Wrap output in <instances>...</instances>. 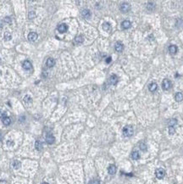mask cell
<instances>
[{
	"label": "cell",
	"instance_id": "6da1fadb",
	"mask_svg": "<svg viewBox=\"0 0 183 184\" xmlns=\"http://www.w3.org/2000/svg\"><path fill=\"white\" fill-rule=\"evenodd\" d=\"M122 132H123V135L126 138L128 137H131V136L133 135V128L131 126H126L124 127L123 130H122Z\"/></svg>",
	"mask_w": 183,
	"mask_h": 184
},
{
	"label": "cell",
	"instance_id": "7a4b0ae2",
	"mask_svg": "<svg viewBox=\"0 0 183 184\" xmlns=\"http://www.w3.org/2000/svg\"><path fill=\"white\" fill-rule=\"evenodd\" d=\"M155 176L158 179H163L165 176V171L162 168H158L155 171Z\"/></svg>",
	"mask_w": 183,
	"mask_h": 184
},
{
	"label": "cell",
	"instance_id": "3957f363",
	"mask_svg": "<svg viewBox=\"0 0 183 184\" xmlns=\"http://www.w3.org/2000/svg\"><path fill=\"white\" fill-rule=\"evenodd\" d=\"M120 10H121L122 12L126 13V12L130 11L131 6L129 4H127V3H123V4H121V5L120 7Z\"/></svg>",
	"mask_w": 183,
	"mask_h": 184
},
{
	"label": "cell",
	"instance_id": "277c9868",
	"mask_svg": "<svg viewBox=\"0 0 183 184\" xmlns=\"http://www.w3.org/2000/svg\"><path fill=\"white\" fill-rule=\"evenodd\" d=\"M170 86H171V82L168 79H164L162 82V88L164 90H168V89H170Z\"/></svg>",
	"mask_w": 183,
	"mask_h": 184
},
{
	"label": "cell",
	"instance_id": "5b68a950",
	"mask_svg": "<svg viewBox=\"0 0 183 184\" xmlns=\"http://www.w3.org/2000/svg\"><path fill=\"white\" fill-rule=\"evenodd\" d=\"M37 38H38V36L36 32H30L28 37H27V38H28V40L30 41V42H34V41H36L37 39Z\"/></svg>",
	"mask_w": 183,
	"mask_h": 184
},
{
	"label": "cell",
	"instance_id": "8992f818",
	"mask_svg": "<svg viewBox=\"0 0 183 184\" xmlns=\"http://www.w3.org/2000/svg\"><path fill=\"white\" fill-rule=\"evenodd\" d=\"M45 139H46V142L48 143L49 144L53 143H54V141H55V138H54V137H53L52 134H48V135L46 136Z\"/></svg>",
	"mask_w": 183,
	"mask_h": 184
},
{
	"label": "cell",
	"instance_id": "52a82bcc",
	"mask_svg": "<svg viewBox=\"0 0 183 184\" xmlns=\"http://www.w3.org/2000/svg\"><path fill=\"white\" fill-rule=\"evenodd\" d=\"M67 29H68V26H67L65 24H60L59 26H58V31H60V33H64L67 31Z\"/></svg>",
	"mask_w": 183,
	"mask_h": 184
},
{
	"label": "cell",
	"instance_id": "ba28073f",
	"mask_svg": "<svg viewBox=\"0 0 183 184\" xmlns=\"http://www.w3.org/2000/svg\"><path fill=\"white\" fill-rule=\"evenodd\" d=\"M118 82V76L116 75H111L109 77V83L112 85H116Z\"/></svg>",
	"mask_w": 183,
	"mask_h": 184
},
{
	"label": "cell",
	"instance_id": "9c48e42d",
	"mask_svg": "<svg viewBox=\"0 0 183 184\" xmlns=\"http://www.w3.org/2000/svg\"><path fill=\"white\" fill-rule=\"evenodd\" d=\"M115 50H116L117 52H119V53H120V52L123 51L124 46H123V44H122L121 42H116V43H115Z\"/></svg>",
	"mask_w": 183,
	"mask_h": 184
},
{
	"label": "cell",
	"instance_id": "30bf717a",
	"mask_svg": "<svg viewBox=\"0 0 183 184\" xmlns=\"http://www.w3.org/2000/svg\"><path fill=\"white\" fill-rule=\"evenodd\" d=\"M108 172L110 175H115V173H116V166H115V165H110L108 167Z\"/></svg>",
	"mask_w": 183,
	"mask_h": 184
},
{
	"label": "cell",
	"instance_id": "8fae6325",
	"mask_svg": "<svg viewBox=\"0 0 183 184\" xmlns=\"http://www.w3.org/2000/svg\"><path fill=\"white\" fill-rule=\"evenodd\" d=\"M55 64V60H53V59H52V58H49L48 60H47L46 61V65L49 68H51V67H53V65Z\"/></svg>",
	"mask_w": 183,
	"mask_h": 184
},
{
	"label": "cell",
	"instance_id": "7c38bea8",
	"mask_svg": "<svg viewBox=\"0 0 183 184\" xmlns=\"http://www.w3.org/2000/svg\"><path fill=\"white\" fill-rule=\"evenodd\" d=\"M22 67H23V69H25V70H31V63L30 62V61H28V60H26V61L23 62Z\"/></svg>",
	"mask_w": 183,
	"mask_h": 184
},
{
	"label": "cell",
	"instance_id": "4fadbf2b",
	"mask_svg": "<svg viewBox=\"0 0 183 184\" xmlns=\"http://www.w3.org/2000/svg\"><path fill=\"white\" fill-rule=\"evenodd\" d=\"M82 15L86 19H88L91 16V12L89 9H83L82 11Z\"/></svg>",
	"mask_w": 183,
	"mask_h": 184
},
{
	"label": "cell",
	"instance_id": "5bb4252c",
	"mask_svg": "<svg viewBox=\"0 0 183 184\" xmlns=\"http://www.w3.org/2000/svg\"><path fill=\"white\" fill-rule=\"evenodd\" d=\"M121 26L124 29H129L131 26V23L129 21V20H124L123 22L121 23Z\"/></svg>",
	"mask_w": 183,
	"mask_h": 184
},
{
	"label": "cell",
	"instance_id": "9a60e30c",
	"mask_svg": "<svg viewBox=\"0 0 183 184\" xmlns=\"http://www.w3.org/2000/svg\"><path fill=\"white\" fill-rule=\"evenodd\" d=\"M169 52L172 54H175V53H176L177 52V47L176 45H170L169 47Z\"/></svg>",
	"mask_w": 183,
	"mask_h": 184
},
{
	"label": "cell",
	"instance_id": "2e32d148",
	"mask_svg": "<svg viewBox=\"0 0 183 184\" xmlns=\"http://www.w3.org/2000/svg\"><path fill=\"white\" fill-rule=\"evenodd\" d=\"M157 88H158V85H157L156 83H154V82L151 83V84L149 85V86H148V89H149L150 92H154V91H156Z\"/></svg>",
	"mask_w": 183,
	"mask_h": 184
},
{
	"label": "cell",
	"instance_id": "e0dca14e",
	"mask_svg": "<svg viewBox=\"0 0 183 184\" xmlns=\"http://www.w3.org/2000/svg\"><path fill=\"white\" fill-rule=\"evenodd\" d=\"M175 98L177 102H181L183 100V93H177L175 96Z\"/></svg>",
	"mask_w": 183,
	"mask_h": 184
},
{
	"label": "cell",
	"instance_id": "ac0fdd59",
	"mask_svg": "<svg viewBox=\"0 0 183 184\" xmlns=\"http://www.w3.org/2000/svg\"><path fill=\"white\" fill-rule=\"evenodd\" d=\"M131 158L135 160H138L139 158H140V154H139L138 151H133L132 153H131Z\"/></svg>",
	"mask_w": 183,
	"mask_h": 184
},
{
	"label": "cell",
	"instance_id": "d6986e66",
	"mask_svg": "<svg viewBox=\"0 0 183 184\" xmlns=\"http://www.w3.org/2000/svg\"><path fill=\"white\" fill-rule=\"evenodd\" d=\"M103 29H104L105 31H109L111 30V26L109 23L105 22L103 24Z\"/></svg>",
	"mask_w": 183,
	"mask_h": 184
},
{
	"label": "cell",
	"instance_id": "ffe728a7",
	"mask_svg": "<svg viewBox=\"0 0 183 184\" xmlns=\"http://www.w3.org/2000/svg\"><path fill=\"white\" fill-rule=\"evenodd\" d=\"M12 165H13V167L15 169H19L20 167V165H21V164H20V162L19 161V160H15V161L13 162V164H12Z\"/></svg>",
	"mask_w": 183,
	"mask_h": 184
},
{
	"label": "cell",
	"instance_id": "44dd1931",
	"mask_svg": "<svg viewBox=\"0 0 183 184\" xmlns=\"http://www.w3.org/2000/svg\"><path fill=\"white\" fill-rule=\"evenodd\" d=\"M10 122H11V120H10V118L8 117V116L3 119V123H4V125H5V126H9V125L10 124Z\"/></svg>",
	"mask_w": 183,
	"mask_h": 184
},
{
	"label": "cell",
	"instance_id": "7402d4cb",
	"mask_svg": "<svg viewBox=\"0 0 183 184\" xmlns=\"http://www.w3.org/2000/svg\"><path fill=\"white\" fill-rule=\"evenodd\" d=\"M83 41H84V39H83V37H82V36H77V37L75 38V42H76V43H82Z\"/></svg>",
	"mask_w": 183,
	"mask_h": 184
},
{
	"label": "cell",
	"instance_id": "603a6c76",
	"mask_svg": "<svg viewBox=\"0 0 183 184\" xmlns=\"http://www.w3.org/2000/svg\"><path fill=\"white\" fill-rule=\"evenodd\" d=\"M35 147L36 149H37V150H41L42 149V142H40V141H37L35 143Z\"/></svg>",
	"mask_w": 183,
	"mask_h": 184
},
{
	"label": "cell",
	"instance_id": "cb8c5ba5",
	"mask_svg": "<svg viewBox=\"0 0 183 184\" xmlns=\"http://www.w3.org/2000/svg\"><path fill=\"white\" fill-rule=\"evenodd\" d=\"M168 124H169V127H174L175 125L177 124V120L176 119H171V120H169Z\"/></svg>",
	"mask_w": 183,
	"mask_h": 184
},
{
	"label": "cell",
	"instance_id": "d4e9b609",
	"mask_svg": "<svg viewBox=\"0 0 183 184\" xmlns=\"http://www.w3.org/2000/svg\"><path fill=\"white\" fill-rule=\"evenodd\" d=\"M12 38V36H11V34L9 33V31H6L4 33V39H5V41H9L10 39Z\"/></svg>",
	"mask_w": 183,
	"mask_h": 184
},
{
	"label": "cell",
	"instance_id": "484cf974",
	"mask_svg": "<svg viewBox=\"0 0 183 184\" xmlns=\"http://www.w3.org/2000/svg\"><path fill=\"white\" fill-rule=\"evenodd\" d=\"M155 7V4H153V3H148V5H147V8H148V9H149V10H153V9H154Z\"/></svg>",
	"mask_w": 183,
	"mask_h": 184
},
{
	"label": "cell",
	"instance_id": "4316f807",
	"mask_svg": "<svg viewBox=\"0 0 183 184\" xmlns=\"http://www.w3.org/2000/svg\"><path fill=\"white\" fill-rule=\"evenodd\" d=\"M7 117V113L5 111H3L2 109H0V119H4V118Z\"/></svg>",
	"mask_w": 183,
	"mask_h": 184
},
{
	"label": "cell",
	"instance_id": "83f0119b",
	"mask_svg": "<svg viewBox=\"0 0 183 184\" xmlns=\"http://www.w3.org/2000/svg\"><path fill=\"white\" fill-rule=\"evenodd\" d=\"M140 149H141L142 151L147 150V145H146V143H140Z\"/></svg>",
	"mask_w": 183,
	"mask_h": 184
},
{
	"label": "cell",
	"instance_id": "f1b7e54d",
	"mask_svg": "<svg viewBox=\"0 0 183 184\" xmlns=\"http://www.w3.org/2000/svg\"><path fill=\"white\" fill-rule=\"evenodd\" d=\"M24 102L25 103H31V98L29 95H26L24 97Z\"/></svg>",
	"mask_w": 183,
	"mask_h": 184
},
{
	"label": "cell",
	"instance_id": "f546056e",
	"mask_svg": "<svg viewBox=\"0 0 183 184\" xmlns=\"http://www.w3.org/2000/svg\"><path fill=\"white\" fill-rule=\"evenodd\" d=\"M175 132H176V130H175L174 127H169V134H170V135H174Z\"/></svg>",
	"mask_w": 183,
	"mask_h": 184
},
{
	"label": "cell",
	"instance_id": "4dcf8cb0",
	"mask_svg": "<svg viewBox=\"0 0 183 184\" xmlns=\"http://www.w3.org/2000/svg\"><path fill=\"white\" fill-rule=\"evenodd\" d=\"M14 142L13 141H10V140H8V141H7V145H8V146L9 147H12V146H14Z\"/></svg>",
	"mask_w": 183,
	"mask_h": 184
},
{
	"label": "cell",
	"instance_id": "1f68e13d",
	"mask_svg": "<svg viewBox=\"0 0 183 184\" xmlns=\"http://www.w3.org/2000/svg\"><path fill=\"white\" fill-rule=\"evenodd\" d=\"M89 184H100L99 181H97V180H92L90 182H89Z\"/></svg>",
	"mask_w": 183,
	"mask_h": 184
},
{
	"label": "cell",
	"instance_id": "d6a6232c",
	"mask_svg": "<svg viewBox=\"0 0 183 184\" xmlns=\"http://www.w3.org/2000/svg\"><path fill=\"white\" fill-rule=\"evenodd\" d=\"M111 58L110 57H108V58H107V60H106V63H107V64H108V63H110L111 62Z\"/></svg>",
	"mask_w": 183,
	"mask_h": 184
},
{
	"label": "cell",
	"instance_id": "836d02e7",
	"mask_svg": "<svg viewBox=\"0 0 183 184\" xmlns=\"http://www.w3.org/2000/svg\"><path fill=\"white\" fill-rule=\"evenodd\" d=\"M1 139H2V135H1V133H0V141H1Z\"/></svg>",
	"mask_w": 183,
	"mask_h": 184
},
{
	"label": "cell",
	"instance_id": "e575fe53",
	"mask_svg": "<svg viewBox=\"0 0 183 184\" xmlns=\"http://www.w3.org/2000/svg\"><path fill=\"white\" fill-rule=\"evenodd\" d=\"M42 184H49V183H48V182H43Z\"/></svg>",
	"mask_w": 183,
	"mask_h": 184
}]
</instances>
